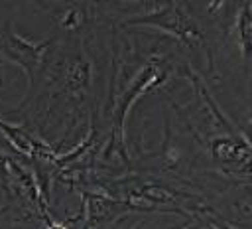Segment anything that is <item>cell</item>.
I'll return each instance as SVG.
<instances>
[{
	"instance_id": "6da1fadb",
	"label": "cell",
	"mask_w": 252,
	"mask_h": 229,
	"mask_svg": "<svg viewBox=\"0 0 252 229\" xmlns=\"http://www.w3.org/2000/svg\"><path fill=\"white\" fill-rule=\"evenodd\" d=\"M91 41L69 36L51 38L43 69L33 87L26 91L16 109L8 111V114L20 118L18 124L49 144L53 130L59 128L53 144L57 152L73 134L81 132L83 136L96 116V109H93L96 59Z\"/></svg>"
},
{
	"instance_id": "7a4b0ae2",
	"label": "cell",
	"mask_w": 252,
	"mask_h": 229,
	"mask_svg": "<svg viewBox=\"0 0 252 229\" xmlns=\"http://www.w3.org/2000/svg\"><path fill=\"white\" fill-rule=\"evenodd\" d=\"M154 28L161 30L171 38L181 51H199L207 59V71L217 79V59L219 49L213 36L203 26L201 18L195 14L191 2H132L130 16L120 28Z\"/></svg>"
},
{
	"instance_id": "3957f363",
	"label": "cell",
	"mask_w": 252,
	"mask_h": 229,
	"mask_svg": "<svg viewBox=\"0 0 252 229\" xmlns=\"http://www.w3.org/2000/svg\"><path fill=\"white\" fill-rule=\"evenodd\" d=\"M51 38L43 41H32L14 30V22L8 20L0 30V57L22 67L26 75V91H30L43 69Z\"/></svg>"
},
{
	"instance_id": "277c9868",
	"label": "cell",
	"mask_w": 252,
	"mask_h": 229,
	"mask_svg": "<svg viewBox=\"0 0 252 229\" xmlns=\"http://www.w3.org/2000/svg\"><path fill=\"white\" fill-rule=\"evenodd\" d=\"M81 197H83V205L79 211V217L83 219L81 229H106L114 221H120L124 215L134 211L122 199H116L100 191H83Z\"/></svg>"
},
{
	"instance_id": "5b68a950",
	"label": "cell",
	"mask_w": 252,
	"mask_h": 229,
	"mask_svg": "<svg viewBox=\"0 0 252 229\" xmlns=\"http://www.w3.org/2000/svg\"><path fill=\"white\" fill-rule=\"evenodd\" d=\"M230 32L236 34L238 49L242 53V61L246 69H250V49H252V2H238L234 24L230 26Z\"/></svg>"
},
{
	"instance_id": "8992f818",
	"label": "cell",
	"mask_w": 252,
	"mask_h": 229,
	"mask_svg": "<svg viewBox=\"0 0 252 229\" xmlns=\"http://www.w3.org/2000/svg\"><path fill=\"white\" fill-rule=\"evenodd\" d=\"M181 229H238L230 219H226L215 205H205L189 219Z\"/></svg>"
},
{
	"instance_id": "52a82bcc",
	"label": "cell",
	"mask_w": 252,
	"mask_h": 229,
	"mask_svg": "<svg viewBox=\"0 0 252 229\" xmlns=\"http://www.w3.org/2000/svg\"><path fill=\"white\" fill-rule=\"evenodd\" d=\"M144 225H146V221H138V223H136L132 229H144Z\"/></svg>"
},
{
	"instance_id": "ba28073f",
	"label": "cell",
	"mask_w": 252,
	"mask_h": 229,
	"mask_svg": "<svg viewBox=\"0 0 252 229\" xmlns=\"http://www.w3.org/2000/svg\"><path fill=\"white\" fill-rule=\"evenodd\" d=\"M6 122H8V120H4V118H2V116H0V128H2V126H4V124H6Z\"/></svg>"
},
{
	"instance_id": "9c48e42d",
	"label": "cell",
	"mask_w": 252,
	"mask_h": 229,
	"mask_svg": "<svg viewBox=\"0 0 252 229\" xmlns=\"http://www.w3.org/2000/svg\"><path fill=\"white\" fill-rule=\"evenodd\" d=\"M0 83H2V57H0Z\"/></svg>"
}]
</instances>
